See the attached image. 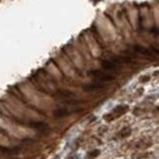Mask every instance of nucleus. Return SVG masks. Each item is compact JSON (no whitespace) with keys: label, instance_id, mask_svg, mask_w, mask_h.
<instances>
[{"label":"nucleus","instance_id":"obj_3","mask_svg":"<svg viewBox=\"0 0 159 159\" xmlns=\"http://www.w3.org/2000/svg\"><path fill=\"white\" fill-rule=\"evenodd\" d=\"M132 50L134 52H136V53H139L141 55H144V57H147V58H154V52L152 50V49H147V48H144V47H141V45H134L132 47Z\"/></svg>","mask_w":159,"mask_h":159},{"label":"nucleus","instance_id":"obj_10","mask_svg":"<svg viewBox=\"0 0 159 159\" xmlns=\"http://www.w3.org/2000/svg\"><path fill=\"white\" fill-rule=\"evenodd\" d=\"M148 80H149V76H144V77L141 79V81H142V82H146V81H148Z\"/></svg>","mask_w":159,"mask_h":159},{"label":"nucleus","instance_id":"obj_9","mask_svg":"<svg viewBox=\"0 0 159 159\" xmlns=\"http://www.w3.org/2000/svg\"><path fill=\"white\" fill-rule=\"evenodd\" d=\"M100 153V151L99 149H96V151H92V152H89L88 153V158L89 159H92V158H96L98 154Z\"/></svg>","mask_w":159,"mask_h":159},{"label":"nucleus","instance_id":"obj_7","mask_svg":"<svg viewBox=\"0 0 159 159\" xmlns=\"http://www.w3.org/2000/svg\"><path fill=\"white\" fill-rule=\"evenodd\" d=\"M111 60H114L115 62H118V64H131V62H134V59L132 58H129V57H114Z\"/></svg>","mask_w":159,"mask_h":159},{"label":"nucleus","instance_id":"obj_4","mask_svg":"<svg viewBox=\"0 0 159 159\" xmlns=\"http://www.w3.org/2000/svg\"><path fill=\"white\" fill-rule=\"evenodd\" d=\"M102 88H104V84L99 82H94V83H88L86 86H83V91L86 92H93V91H99Z\"/></svg>","mask_w":159,"mask_h":159},{"label":"nucleus","instance_id":"obj_5","mask_svg":"<svg viewBox=\"0 0 159 159\" xmlns=\"http://www.w3.org/2000/svg\"><path fill=\"white\" fill-rule=\"evenodd\" d=\"M27 125L30 127H33V129H37L39 131H44L48 129V125L45 122H42V121H31V122H27Z\"/></svg>","mask_w":159,"mask_h":159},{"label":"nucleus","instance_id":"obj_1","mask_svg":"<svg viewBox=\"0 0 159 159\" xmlns=\"http://www.w3.org/2000/svg\"><path fill=\"white\" fill-rule=\"evenodd\" d=\"M89 76H92L94 80L99 81V82H111L115 80V76L109 74V72H105V71H102V70H92L89 71Z\"/></svg>","mask_w":159,"mask_h":159},{"label":"nucleus","instance_id":"obj_6","mask_svg":"<svg viewBox=\"0 0 159 159\" xmlns=\"http://www.w3.org/2000/svg\"><path fill=\"white\" fill-rule=\"evenodd\" d=\"M81 109H72V110H67V109H59L57 111H54V115L57 118H61V116H67L72 113H76V111H80Z\"/></svg>","mask_w":159,"mask_h":159},{"label":"nucleus","instance_id":"obj_8","mask_svg":"<svg viewBox=\"0 0 159 159\" xmlns=\"http://www.w3.org/2000/svg\"><path fill=\"white\" fill-rule=\"evenodd\" d=\"M130 134H131V130H130L129 127H126V129H124V130L120 132V136H121V137H127V136H130Z\"/></svg>","mask_w":159,"mask_h":159},{"label":"nucleus","instance_id":"obj_2","mask_svg":"<svg viewBox=\"0 0 159 159\" xmlns=\"http://www.w3.org/2000/svg\"><path fill=\"white\" fill-rule=\"evenodd\" d=\"M102 66L104 70L110 71V72H119L120 70V64L115 62L114 60H103L102 61Z\"/></svg>","mask_w":159,"mask_h":159}]
</instances>
